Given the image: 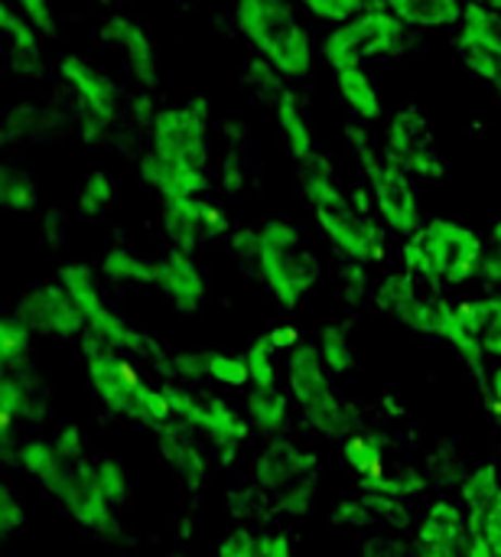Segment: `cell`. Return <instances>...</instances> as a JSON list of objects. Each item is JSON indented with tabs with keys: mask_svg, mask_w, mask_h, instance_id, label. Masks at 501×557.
Here are the masks:
<instances>
[{
	"mask_svg": "<svg viewBox=\"0 0 501 557\" xmlns=\"http://www.w3.org/2000/svg\"><path fill=\"white\" fill-rule=\"evenodd\" d=\"M231 251L254 261L258 277L284 310H297L323 277V264L316 251L306 248L300 225L277 215L231 235Z\"/></svg>",
	"mask_w": 501,
	"mask_h": 557,
	"instance_id": "cell-1",
	"label": "cell"
},
{
	"mask_svg": "<svg viewBox=\"0 0 501 557\" xmlns=\"http://www.w3.org/2000/svg\"><path fill=\"white\" fill-rule=\"evenodd\" d=\"M303 196L316 219V228L336 255L352 264H378L388 255L385 222L372 215V202L362 193H346L329 173L310 170L303 176Z\"/></svg>",
	"mask_w": 501,
	"mask_h": 557,
	"instance_id": "cell-2",
	"label": "cell"
},
{
	"mask_svg": "<svg viewBox=\"0 0 501 557\" xmlns=\"http://www.w3.org/2000/svg\"><path fill=\"white\" fill-rule=\"evenodd\" d=\"M404 271L430 287H463L479 277L486 245L476 228L456 219H430L401 245Z\"/></svg>",
	"mask_w": 501,
	"mask_h": 557,
	"instance_id": "cell-3",
	"label": "cell"
},
{
	"mask_svg": "<svg viewBox=\"0 0 501 557\" xmlns=\"http://www.w3.org/2000/svg\"><path fill=\"white\" fill-rule=\"evenodd\" d=\"M231 16L254 55L274 65L280 78H306L313 72V36L287 0H235Z\"/></svg>",
	"mask_w": 501,
	"mask_h": 557,
	"instance_id": "cell-4",
	"label": "cell"
},
{
	"mask_svg": "<svg viewBox=\"0 0 501 557\" xmlns=\"http://www.w3.org/2000/svg\"><path fill=\"white\" fill-rule=\"evenodd\" d=\"M82 352H85V366H88V379L95 395L101 398V405L127 421H140L150 428H160L173 418L170 398L163 392V385H147L134 366L127 359L117 356L114 346H108L104 339L85 333L82 336Z\"/></svg>",
	"mask_w": 501,
	"mask_h": 557,
	"instance_id": "cell-5",
	"label": "cell"
},
{
	"mask_svg": "<svg viewBox=\"0 0 501 557\" xmlns=\"http://www.w3.org/2000/svg\"><path fill=\"white\" fill-rule=\"evenodd\" d=\"M411 39V26L385 7H365L352 20L339 23L323 39V59L336 69H365L375 59L398 55Z\"/></svg>",
	"mask_w": 501,
	"mask_h": 557,
	"instance_id": "cell-6",
	"label": "cell"
},
{
	"mask_svg": "<svg viewBox=\"0 0 501 557\" xmlns=\"http://www.w3.org/2000/svg\"><path fill=\"white\" fill-rule=\"evenodd\" d=\"M150 150L189 173L212 180V140L205 101L160 108L150 121Z\"/></svg>",
	"mask_w": 501,
	"mask_h": 557,
	"instance_id": "cell-7",
	"label": "cell"
},
{
	"mask_svg": "<svg viewBox=\"0 0 501 557\" xmlns=\"http://www.w3.org/2000/svg\"><path fill=\"white\" fill-rule=\"evenodd\" d=\"M254 483L274 496L280 512L303 516L316 496V457L290 441H274L254 460Z\"/></svg>",
	"mask_w": 501,
	"mask_h": 557,
	"instance_id": "cell-8",
	"label": "cell"
},
{
	"mask_svg": "<svg viewBox=\"0 0 501 557\" xmlns=\"http://www.w3.org/2000/svg\"><path fill=\"white\" fill-rule=\"evenodd\" d=\"M352 137L359 140V160H362V170L368 176V193H372V206H375L378 219L385 222L388 232L411 238L424 225V219H421V196L414 189V176L404 173L401 166H394L391 160L378 157L368 147V140L362 144L359 131Z\"/></svg>",
	"mask_w": 501,
	"mask_h": 557,
	"instance_id": "cell-9",
	"label": "cell"
},
{
	"mask_svg": "<svg viewBox=\"0 0 501 557\" xmlns=\"http://www.w3.org/2000/svg\"><path fill=\"white\" fill-rule=\"evenodd\" d=\"M55 281H59V284L72 294V300L78 304V310H82L85 326H88L91 336L104 339L108 346H114V349H121V352H156V356H160V349H156L140 330H134L124 317H117V313L104 304L101 287H98V277H95V271H91L88 264H82V261L62 264Z\"/></svg>",
	"mask_w": 501,
	"mask_h": 557,
	"instance_id": "cell-10",
	"label": "cell"
},
{
	"mask_svg": "<svg viewBox=\"0 0 501 557\" xmlns=\"http://www.w3.org/2000/svg\"><path fill=\"white\" fill-rule=\"evenodd\" d=\"M381 157L417 180H440L447 173V160L434 140V127L417 104H404L388 117Z\"/></svg>",
	"mask_w": 501,
	"mask_h": 557,
	"instance_id": "cell-11",
	"label": "cell"
},
{
	"mask_svg": "<svg viewBox=\"0 0 501 557\" xmlns=\"http://www.w3.org/2000/svg\"><path fill=\"white\" fill-rule=\"evenodd\" d=\"M59 75L62 82L72 88V95L82 104V124H85V137L98 140L104 127H111V121L121 111V91L117 82L95 65L91 59L78 55V52H65L59 59Z\"/></svg>",
	"mask_w": 501,
	"mask_h": 557,
	"instance_id": "cell-12",
	"label": "cell"
},
{
	"mask_svg": "<svg viewBox=\"0 0 501 557\" xmlns=\"http://www.w3.org/2000/svg\"><path fill=\"white\" fill-rule=\"evenodd\" d=\"M375 304L381 313H388L411 333L437 336V323H440L447 300L427 281L414 277L411 271H398V274H388L375 287Z\"/></svg>",
	"mask_w": 501,
	"mask_h": 557,
	"instance_id": "cell-13",
	"label": "cell"
},
{
	"mask_svg": "<svg viewBox=\"0 0 501 557\" xmlns=\"http://www.w3.org/2000/svg\"><path fill=\"white\" fill-rule=\"evenodd\" d=\"M33 333L39 336H52V339H78L88 333L85 317L78 310V304L72 300V294L59 284V281H46L29 287L13 310Z\"/></svg>",
	"mask_w": 501,
	"mask_h": 557,
	"instance_id": "cell-14",
	"label": "cell"
},
{
	"mask_svg": "<svg viewBox=\"0 0 501 557\" xmlns=\"http://www.w3.org/2000/svg\"><path fill=\"white\" fill-rule=\"evenodd\" d=\"M460 55L473 75L501 91V13L483 3H466L460 16Z\"/></svg>",
	"mask_w": 501,
	"mask_h": 557,
	"instance_id": "cell-15",
	"label": "cell"
},
{
	"mask_svg": "<svg viewBox=\"0 0 501 557\" xmlns=\"http://www.w3.org/2000/svg\"><path fill=\"white\" fill-rule=\"evenodd\" d=\"M163 235L173 248L179 251H196L199 242L205 238H222L231 232L228 212L205 196H179V199H163L160 212Z\"/></svg>",
	"mask_w": 501,
	"mask_h": 557,
	"instance_id": "cell-16",
	"label": "cell"
},
{
	"mask_svg": "<svg viewBox=\"0 0 501 557\" xmlns=\"http://www.w3.org/2000/svg\"><path fill=\"white\" fill-rule=\"evenodd\" d=\"M101 42L114 46L124 59L127 75L140 85V88H156L160 85V55H156V42L150 39V33L127 13H111L101 29H98Z\"/></svg>",
	"mask_w": 501,
	"mask_h": 557,
	"instance_id": "cell-17",
	"label": "cell"
},
{
	"mask_svg": "<svg viewBox=\"0 0 501 557\" xmlns=\"http://www.w3.org/2000/svg\"><path fill=\"white\" fill-rule=\"evenodd\" d=\"M153 287L183 317H196L209 300V281H205L199 261L192 258V251H179V248H170L166 255H160V271H156Z\"/></svg>",
	"mask_w": 501,
	"mask_h": 557,
	"instance_id": "cell-18",
	"label": "cell"
},
{
	"mask_svg": "<svg viewBox=\"0 0 501 557\" xmlns=\"http://www.w3.org/2000/svg\"><path fill=\"white\" fill-rule=\"evenodd\" d=\"M329 366L320 352L316 343H300L297 349L287 352V385H290V398L306 411L313 405H323L326 398H333V379H329Z\"/></svg>",
	"mask_w": 501,
	"mask_h": 557,
	"instance_id": "cell-19",
	"label": "cell"
},
{
	"mask_svg": "<svg viewBox=\"0 0 501 557\" xmlns=\"http://www.w3.org/2000/svg\"><path fill=\"white\" fill-rule=\"evenodd\" d=\"M156 447H160V457L163 463L173 470V476L189 490L196 493L205 476H209V463H205V454L199 450V444L189 437V424H160L156 428Z\"/></svg>",
	"mask_w": 501,
	"mask_h": 557,
	"instance_id": "cell-20",
	"label": "cell"
},
{
	"mask_svg": "<svg viewBox=\"0 0 501 557\" xmlns=\"http://www.w3.org/2000/svg\"><path fill=\"white\" fill-rule=\"evenodd\" d=\"M417 548H430L447 557H463L466 545V519L450 503H434L417 529Z\"/></svg>",
	"mask_w": 501,
	"mask_h": 557,
	"instance_id": "cell-21",
	"label": "cell"
},
{
	"mask_svg": "<svg viewBox=\"0 0 501 557\" xmlns=\"http://www.w3.org/2000/svg\"><path fill=\"white\" fill-rule=\"evenodd\" d=\"M13 463H20V470H23L26 476H33V480H36L46 493H52V496L62 493V486L68 483V473H72V463L55 450V444H52V441H39V437L20 441L16 460H13Z\"/></svg>",
	"mask_w": 501,
	"mask_h": 557,
	"instance_id": "cell-22",
	"label": "cell"
},
{
	"mask_svg": "<svg viewBox=\"0 0 501 557\" xmlns=\"http://www.w3.org/2000/svg\"><path fill=\"white\" fill-rule=\"evenodd\" d=\"M137 170H140V180H143L153 193H160L163 199L202 196V193L209 189V183H212V180H205V176H199V173H189V170H183V166H176V163L156 157L150 147L140 153Z\"/></svg>",
	"mask_w": 501,
	"mask_h": 557,
	"instance_id": "cell-23",
	"label": "cell"
},
{
	"mask_svg": "<svg viewBox=\"0 0 501 557\" xmlns=\"http://www.w3.org/2000/svg\"><path fill=\"white\" fill-rule=\"evenodd\" d=\"M336 525H349V529H365L372 522H385L391 529H404L411 522V512L401 506V499L391 496H378V493H365L362 499H346L336 506L333 512Z\"/></svg>",
	"mask_w": 501,
	"mask_h": 557,
	"instance_id": "cell-24",
	"label": "cell"
},
{
	"mask_svg": "<svg viewBox=\"0 0 501 557\" xmlns=\"http://www.w3.org/2000/svg\"><path fill=\"white\" fill-rule=\"evenodd\" d=\"M274 111H277V127H280L287 153L297 163H313L316 160V140H313V127H310V121L303 114L300 98L284 88L277 95V101H274Z\"/></svg>",
	"mask_w": 501,
	"mask_h": 557,
	"instance_id": "cell-25",
	"label": "cell"
},
{
	"mask_svg": "<svg viewBox=\"0 0 501 557\" xmlns=\"http://www.w3.org/2000/svg\"><path fill=\"white\" fill-rule=\"evenodd\" d=\"M209 401V414H205V424H202V434L209 437V444L215 447L218 460L222 463H231L238 457V447L245 444L248 437V424L235 414V408L215 395H205Z\"/></svg>",
	"mask_w": 501,
	"mask_h": 557,
	"instance_id": "cell-26",
	"label": "cell"
},
{
	"mask_svg": "<svg viewBox=\"0 0 501 557\" xmlns=\"http://www.w3.org/2000/svg\"><path fill=\"white\" fill-rule=\"evenodd\" d=\"M333 75H336V91H339V98L346 101V108H349L359 121L372 124V121H381V117H385L381 91H378L375 78H372L365 69H336Z\"/></svg>",
	"mask_w": 501,
	"mask_h": 557,
	"instance_id": "cell-27",
	"label": "cell"
},
{
	"mask_svg": "<svg viewBox=\"0 0 501 557\" xmlns=\"http://www.w3.org/2000/svg\"><path fill=\"white\" fill-rule=\"evenodd\" d=\"M378 7L391 10L411 29H440L456 26L463 16V0H378Z\"/></svg>",
	"mask_w": 501,
	"mask_h": 557,
	"instance_id": "cell-28",
	"label": "cell"
},
{
	"mask_svg": "<svg viewBox=\"0 0 501 557\" xmlns=\"http://www.w3.org/2000/svg\"><path fill=\"white\" fill-rule=\"evenodd\" d=\"M456 310H460L463 323L469 326V333L479 336L486 356H501V294L460 300Z\"/></svg>",
	"mask_w": 501,
	"mask_h": 557,
	"instance_id": "cell-29",
	"label": "cell"
},
{
	"mask_svg": "<svg viewBox=\"0 0 501 557\" xmlns=\"http://www.w3.org/2000/svg\"><path fill=\"white\" fill-rule=\"evenodd\" d=\"M156 271H160V255H140V251H130V248H111L101 258V274L108 281H117V284L153 287Z\"/></svg>",
	"mask_w": 501,
	"mask_h": 557,
	"instance_id": "cell-30",
	"label": "cell"
},
{
	"mask_svg": "<svg viewBox=\"0 0 501 557\" xmlns=\"http://www.w3.org/2000/svg\"><path fill=\"white\" fill-rule=\"evenodd\" d=\"M359 486L365 493H378V496H391V499H408V496L424 493L427 476L417 467H404V463H388L385 460L368 476H359Z\"/></svg>",
	"mask_w": 501,
	"mask_h": 557,
	"instance_id": "cell-31",
	"label": "cell"
},
{
	"mask_svg": "<svg viewBox=\"0 0 501 557\" xmlns=\"http://www.w3.org/2000/svg\"><path fill=\"white\" fill-rule=\"evenodd\" d=\"M0 29L10 46V55L23 69H33L39 62V29L10 0H3V7H0Z\"/></svg>",
	"mask_w": 501,
	"mask_h": 557,
	"instance_id": "cell-32",
	"label": "cell"
},
{
	"mask_svg": "<svg viewBox=\"0 0 501 557\" xmlns=\"http://www.w3.org/2000/svg\"><path fill=\"white\" fill-rule=\"evenodd\" d=\"M114 199H117V183H114V176H111L108 170H91V173L85 176L78 196H75V212H78V219H85V222H98V219H104V215L111 212Z\"/></svg>",
	"mask_w": 501,
	"mask_h": 557,
	"instance_id": "cell-33",
	"label": "cell"
},
{
	"mask_svg": "<svg viewBox=\"0 0 501 557\" xmlns=\"http://www.w3.org/2000/svg\"><path fill=\"white\" fill-rule=\"evenodd\" d=\"M0 206L7 212H36L39 209V183L29 170L7 163L0 170Z\"/></svg>",
	"mask_w": 501,
	"mask_h": 557,
	"instance_id": "cell-34",
	"label": "cell"
},
{
	"mask_svg": "<svg viewBox=\"0 0 501 557\" xmlns=\"http://www.w3.org/2000/svg\"><path fill=\"white\" fill-rule=\"evenodd\" d=\"M316 346H320V352H323V359H326V366H329L333 375L352 372V366H355V333H352L349 323H329V326H323Z\"/></svg>",
	"mask_w": 501,
	"mask_h": 557,
	"instance_id": "cell-35",
	"label": "cell"
},
{
	"mask_svg": "<svg viewBox=\"0 0 501 557\" xmlns=\"http://www.w3.org/2000/svg\"><path fill=\"white\" fill-rule=\"evenodd\" d=\"M463 499L469 506V529L483 522V516L496 506L501 499V486H499V470L492 463L479 467L466 483H463Z\"/></svg>",
	"mask_w": 501,
	"mask_h": 557,
	"instance_id": "cell-36",
	"label": "cell"
},
{
	"mask_svg": "<svg viewBox=\"0 0 501 557\" xmlns=\"http://www.w3.org/2000/svg\"><path fill=\"white\" fill-rule=\"evenodd\" d=\"M248 418L261 431H280L290 414V401L280 388H251L248 395Z\"/></svg>",
	"mask_w": 501,
	"mask_h": 557,
	"instance_id": "cell-37",
	"label": "cell"
},
{
	"mask_svg": "<svg viewBox=\"0 0 501 557\" xmlns=\"http://www.w3.org/2000/svg\"><path fill=\"white\" fill-rule=\"evenodd\" d=\"M342 457L349 463V470L355 476H368L372 470H378L388 457H385V437L368 434V431H355L346 437L342 444Z\"/></svg>",
	"mask_w": 501,
	"mask_h": 557,
	"instance_id": "cell-38",
	"label": "cell"
},
{
	"mask_svg": "<svg viewBox=\"0 0 501 557\" xmlns=\"http://www.w3.org/2000/svg\"><path fill=\"white\" fill-rule=\"evenodd\" d=\"M33 336L36 333L16 313L3 317V323H0V362H3V369H23V366H29Z\"/></svg>",
	"mask_w": 501,
	"mask_h": 557,
	"instance_id": "cell-39",
	"label": "cell"
},
{
	"mask_svg": "<svg viewBox=\"0 0 501 557\" xmlns=\"http://www.w3.org/2000/svg\"><path fill=\"white\" fill-rule=\"evenodd\" d=\"M91 467H95V476H98V486H101L104 499L114 509H124L130 503V476H127L124 463H117L114 457L95 454L91 457Z\"/></svg>",
	"mask_w": 501,
	"mask_h": 557,
	"instance_id": "cell-40",
	"label": "cell"
},
{
	"mask_svg": "<svg viewBox=\"0 0 501 557\" xmlns=\"http://www.w3.org/2000/svg\"><path fill=\"white\" fill-rule=\"evenodd\" d=\"M245 359H248L254 388H277V346L267 336L254 339Z\"/></svg>",
	"mask_w": 501,
	"mask_h": 557,
	"instance_id": "cell-41",
	"label": "cell"
},
{
	"mask_svg": "<svg viewBox=\"0 0 501 557\" xmlns=\"http://www.w3.org/2000/svg\"><path fill=\"white\" fill-rule=\"evenodd\" d=\"M209 379H215L222 385H231V388H241V385L251 382L248 359L228 356V352H209Z\"/></svg>",
	"mask_w": 501,
	"mask_h": 557,
	"instance_id": "cell-42",
	"label": "cell"
},
{
	"mask_svg": "<svg viewBox=\"0 0 501 557\" xmlns=\"http://www.w3.org/2000/svg\"><path fill=\"white\" fill-rule=\"evenodd\" d=\"M300 7L313 16V20H323V23H346L352 20L355 13L365 10V0H300Z\"/></svg>",
	"mask_w": 501,
	"mask_h": 557,
	"instance_id": "cell-43",
	"label": "cell"
},
{
	"mask_svg": "<svg viewBox=\"0 0 501 557\" xmlns=\"http://www.w3.org/2000/svg\"><path fill=\"white\" fill-rule=\"evenodd\" d=\"M23 522H26V503L16 496V490L10 483H3V490H0V532L10 539L13 532H20Z\"/></svg>",
	"mask_w": 501,
	"mask_h": 557,
	"instance_id": "cell-44",
	"label": "cell"
},
{
	"mask_svg": "<svg viewBox=\"0 0 501 557\" xmlns=\"http://www.w3.org/2000/svg\"><path fill=\"white\" fill-rule=\"evenodd\" d=\"M173 372L183 379H209V352L205 349H186L173 356Z\"/></svg>",
	"mask_w": 501,
	"mask_h": 557,
	"instance_id": "cell-45",
	"label": "cell"
},
{
	"mask_svg": "<svg viewBox=\"0 0 501 557\" xmlns=\"http://www.w3.org/2000/svg\"><path fill=\"white\" fill-rule=\"evenodd\" d=\"M258 539H261V535H254V532H248V529H235V532L218 545V557H261Z\"/></svg>",
	"mask_w": 501,
	"mask_h": 557,
	"instance_id": "cell-46",
	"label": "cell"
},
{
	"mask_svg": "<svg viewBox=\"0 0 501 557\" xmlns=\"http://www.w3.org/2000/svg\"><path fill=\"white\" fill-rule=\"evenodd\" d=\"M469 535H479L489 548H492V555L501 557V499L483 516V522L479 525H473L469 529Z\"/></svg>",
	"mask_w": 501,
	"mask_h": 557,
	"instance_id": "cell-47",
	"label": "cell"
},
{
	"mask_svg": "<svg viewBox=\"0 0 501 557\" xmlns=\"http://www.w3.org/2000/svg\"><path fill=\"white\" fill-rule=\"evenodd\" d=\"M55 450L68 460V463H78L82 460V450H85V441H82V431L78 428H62L55 437H52Z\"/></svg>",
	"mask_w": 501,
	"mask_h": 557,
	"instance_id": "cell-48",
	"label": "cell"
},
{
	"mask_svg": "<svg viewBox=\"0 0 501 557\" xmlns=\"http://www.w3.org/2000/svg\"><path fill=\"white\" fill-rule=\"evenodd\" d=\"M267 339L277 346V352H290V349H297L303 339H300V333H297V326H274L271 333H267Z\"/></svg>",
	"mask_w": 501,
	"mask_h": 557,
	"instance_id": "cell-49",
	"label": "cell"
},
{
	"mask_svg": "<svg viewBox=\"0 0 501 557\" xmlns=\"http://www.w3.org/2000/svg\"><path fill=\"white\" fill-rule=\"evenodd\" d=\"M479 277H486L489 284H501V251L492 245V251H486V258H483V271H479Z\"/></svg>",
	"mask_w": 501,
	"mask_h": 557,
	"instance_id": "cell-50",
	"label": "cell"
},
{
	"mask_svg": "<svg viewBox=\"0 0 501 557\" xmlns=\"http://www.w3.org/2000/svg\"><path fill=\"white\" fill-rule=\"evenodd\" d=\"M489 385H492V401H489L492 405V418L501 424V366L489 375Z\"/></svg>",
	"mask_w": 501,
	"mask_h": 557,
	"instance_id": "cell-51",
	"label": "cell"
},
{
	"mask_svg": "<svg viewBox=\"0 0 501 557\" xmlns=\"http://www.w3.org/2000/svg\"><path fill=\"white\" fill-rule=\"evenodd\" d=\"M489 238H492V245L501 251V215H499V222L492 225V235H489Z\"/></svg>",
	"mask_w": 501,
	"mask_h": 557,
	"instance_id": "cell-52",
	"label": "cell"
},
{
	"mask_svg": "<svg viewBox=\"0 0 501 557\" xmlns=\"http://www.w3.org/2000/svg\"><path fill=\"white\" fill-rule=\"evenodd\" d=\"M463 3H483V7H492L501 13V0H463Z\"/></svg>",
	"mask_w": 501,
	"mask_h": 557,
	"instance_id": "cell-53",
	"label": "cell"
},
{
	"mask_svg": "<svg viewBox=\"0 0 501 557\" xmlns=\"http://www.w3.org/2000/svg\"><path fill=\"white\" fill-rule=\"evenodd\" d=\"M417 557H447V555H440V552H430V548H417Z\"/></svg>",
	"mask_w": 501,
	"mask_h": 557,
	"instance_id": "cell-54",
	"label": "cell"
},
{
	"mask_svg": "<svg viewBox=\"0 0 501 557\" xmlns=\"http://www.w3.org/2000/svg\"><path fill=\"white\" fill-rule=\"evenodd\" d=\"M385 557H401V555H398V552H394V548H388V555H385Z\"/></svg>",
	"mask_w": 501,
	"mask_h": 557,
	"instance_id": "cell-55",
	"label": "cell"
},
{
	"mask_svg": "<svg viewBox=\"0 0 501 557\" xmlns=\"http://www.w3.org/2000/svg\"><path fill=\"white\" fill-rule=\"evenodd\" d=\"M117 3H124V0H117Z\"/></svg>",
	"mask_w": 501,
	"mask_h": 557,
	"instance_id": "cell-56",
	"label": "cell"
}]
</instances>
